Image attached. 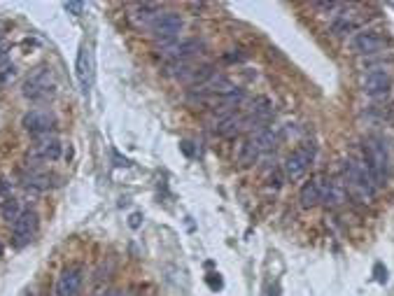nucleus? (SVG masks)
I'll return each instance as SVG.
<instances>
[{"label": "nucleus", "instance_id": "nucleus-1", "mask_svg": "<svg viewBox=\"0 0 394 296\" xmlns=\"http://www.w3.org/2000/svg\"><path fill=\"white\" fill-rule=\"evenodd\" d=\"M340 171H343V182L350 196H355L359 203H371L376 196V185H373L369 171L364 168L362 159L345 157L340 161Z\"/></svg>", "mask_w": 394, "mask_h": 296}, {"label": "nucleus", "instance_id": "nucleus-2", "mask_svg": "<svg viewBox=\"0 0 394 296\" xmlns=\"http://www.w3.org/2000/svg\"><path fill=\"white\" fill-rule=\"evenodd\" d=\"M364 168L369 171L376 189L387 185V171H390V154H387V145L380 136H369L364 140Z\"/></svg>", "mask_w": 394, "mask_h": 296}, {"label": "nucleus", "instance_id": "nucleus-3", "mask_svg": "<svg viewBox=\"0 0 394 296\" xmlns=\"http://www.w3.org/2000/svg\"><path fill=\"white\" fill-rule=\"evenodd\" d=\"M54 75H52V68L49 65H40L31 72L29 77H26L24 82V98L26 100H33V103H45V100L54 98Z\"/></svg>", "mask_w": 394, "mask_h": 296}, {"label": "nucleus", "instance_id": "nucleus-4", "mask_svg": "<svg viewBox=\"0 0 394 296\" xmlns=\"http://www.w3.org/2000/svg\"><path fill=\"white\" fill-rule=\"evenodd\" d=\"M313 159H315V145L313 143H304V145H299L297 150H292V154L285 159V164H283L285 180L304 178L306 171H308L310 164H313Z\"/></svg>", "mask_w": 394, "mask_h": 296}, {"label": "nucleus", "instance_id": "nucleus-5", "mask_svg": "<svg viewBox=\"0 0 394 296\" xmlns=\"http://www.w3.org/2000/svg\"><path fill=\"white\" fill-rule=\"evenodd\" d=\"M22 126H24V131L29 133V136L45 138V136H49V133L56 129V114L52 110L36 107V110H29L22 117Z\"/></svg>", "mask_w": 394, "mask_h": 296}, {"label": "nucleus", "instance_id": "nucleus-6", "mask_svg": "<svg viewBox=\"0 0 394 296\" xmlns=\"http://www.w3.org/2000/svg\"><path fill=\"white\" fill-rule=\"evenodd\" d=\"M93 75H96V63H93V52L89 45H79L77 59H75V77L79 84L84 98H89L91 86H93Z\"/></svg>", "mask_w": 394, "mask_h": 296}, {"label": "nucleus", "instance_id": "nucleus-7", "mask_svg": "<svg viewBox=\"0 0 394 296\" xmlns=\"http://www.w3.org/2000/svg\"><path fill=\"white\" fill-rule=\"evenodd\" d=\"M182 26L184 22L178 12H161V15L157 17V22L150 26V33L159 45H166V42H175Z\"/></svg>", "mask_w": 394, "mask_h": 296}, {"label": "nucleus", "instance_id": "nucleus-8", "mask_svg": "<svg viewBox=\"0 0 394 296\" xmlns=\"http://www.w3.org/2000/svg\"><path fill=\"white\" fill-rule=\"evenodd\" d=\"M359 86H362V93L369 98H385L392 89V77L390 70L385 68H369L362 72L359 77Z\"/></svg>", "mask_w": 394, "mask_h": 296}, {"label": "nucleus", "instance_id": "nucleus-9", "mask_svg": "<svg viewBox=\"0 0 394 296\" xmlns=\"http://www.w3.org/2000/svg\"><path fill=\"white\" fill-rule=\"evenodd\" d=\"M348 47L357 56H373L385 47V36L376 29H362L350 38Z\"/></svg>", "mask_w": 394, "mask_h": 296}, {"label": "nucleus", "instance_id": "nucleus-10", "mask_svg": "<svg viewBox=\"0 0 394 296\" xmlns=\"http://www.w3.org/2000/svg\"><path fill=\"white\" fill-rule=\"evenodd\" d=\"M40 226V217L36 210H24L17 217V221L12 224V245L15 247H24L33 240V235L38 233Z\"/></svg>", "mask_w": 394, "mask_h": 296}, {"label": "nucleus", "instance_id": "nucleus-11", "mask_svg": "<svg viewBox=\"0 0 394 296\" xmlns=\"http://www.w3.org/2000/svg\"><path fill=\"white\" fill-rule=\"evenodd\" d=\"M84 282V268L79 264L65 266L56 278L54 285V296H79V289H82Z\"/></svg>", "mask_w": 394, "mask_h": 296}, {"label": "nucleus", "instance_id": "nucleus-12", "mask_svg": "<svg viewBox=\"0 0 394 296\" xmlns=\"http://www.w3.org/2000/svg\"><path fill=\"white\" fill-rule=\"evenodd\" d=\"M61 157V143H58V138L54 136H45L40 138L36 145L29 150V166H40V164H47V161H56Z\"/></svg>", "mask_w": 394, "mask_h": 296}, {"label": "nucleus", "instance_id": "nucleus-13", "mask_svg": "<svg viewBox=\"0 0 394 296\" xmlns=\"http://www.w3.org/2000/svg\"><path fill=\"white\" fill-rule=\"evenodd\" d=\"M324 187H326V178H324V175H313L308 182L301 187V192H299V201H301V208H315V205L322 203Z\"/></svg>", "mask_w": 394, "mask_h": 296}, {"label": "nucleus", "instance_id": "nucleus-14", "mask_svg": "<svg viewBox=\"0 0 394 296\" xmlns=\"http://www.w3.org/2000/svg\"><path fill=\"white\" fill-rule=\"evenodd\" d=\"M359 24H362V19H359L355 10H340L338 15L333 17L329 31H331V36L343 38V36H348V33H355L359 29Z\"/></svg>", "mask_w": 394, "mask_h": 296}, {"label": "nucleus", "instance_id": "nucleus-15", "mask_svg": "<svg viewBox=\"0 0 394 296\" xmlns=\"http://www.w3.org/2000/svg\"><path fill=\"white\" fill-rule=\"evenodd\" d=\"M345 201H348V189H345L343 178H326L322 203L326 208H338V205H343Z\"/></svg>", "mask_w": 394, "mask_h": 296}, {"label": "nucleus", "instance_id": "nucleus-16", "mask_svg": "<svg viewBox=\"0 0 394 296\" xmlns=\"http://www.w3.org/2000/svg\"><path fill=\"white\" fill-rule=\"evenodd\" d=\"M262 147H259V140L255 138V133L245 140L243 145H240V152H238V164L243 166V168H248L252 164H257L259 157H262Z\"/></svg>", "mask_w": 394, "mask_h": 296}, {"label": "nucleus", "instance_id": "nucleus-17", "mask_svg": "<svg viewBox=\"0 0 394 296\" xmlns=\"http://www.w3.org/2000/svg\"><path fill=\"white\" fill-rule=\"evenodd\" d=\"M161 5H155V3H145V5H138L136 10L131 12V19L136 22L138 26H147L150 29L152 24L157 22V17L161 15Z\"/></svg>", "mask_w": 394, "mask_h": 296}, {"label": "nucleus", "instance_id": "nucleus-18", "mask_svg": "<svg viewBox=\"0 0 394 296\" xmlns=\"http://www.w3.org/2000/svg\"><path fill=\"white\" fill-rule=\"evenodd\" d=\"M243 126H245V119L238 117V114L229 112V114H224V117L217 122L215 133H217V136H222V138H229V136H236V133L243 129Z\"/></svg>", "mask_w": 394, "mask_h": 296}, {"label": "nucleus", "instance_id": "nucleus-19", "mask_svg": "<svg viewBox=\"0 0 394 296\" xmlns=\"http://www.w3.org/2000/svg\"><path fill=\"white\" fill-rule=\"evenodd\" d=\"M273 114V103L271 98L266 96H257L255 100H252V107H250V119L255 124H264L266 119H269Z\"/></svg>", "mask_w": 394, "mask_h": 296}, {"label": "nucleus", "instance_id": "nucleus-20", "mask_svg": "<svg viewBox=\"0 0 394 296\" xmlns=\"http://www.w3.org/2000/svg\"><path fill=\"white\" fill-rule=\"evenodd\" d=\"M24 187L26 189H38V192H45V189H49L52 187V178L47 173H38V171H33L29 173L24 178Z\"/></svg>", "mask_w": 394, "mask_h": 296}, {"label": "nucleus", "instance_id": "nucleus-21", "mask_svg": "<svg viewBox=\"0 0 394 296\" xmlns=\"http://www.w3.org/2000/svg\"><path fill=\"white\" fill-rule=\"evenodd\" d=\"M22 212H24L22 205H19V201L15 196H8L3 201V205H0V217H3L5 221H10V224H15Z\"/></svg>", "mask_w": 394, "mask_h": 296}, {"label": "nucleus", "instance_id": "nucleus-22", "mask_svg": "<svg viewBox=\"0 0 394 296\" xmlns=\"http://www.w3.org/2000/svg\"><path fill=\"white\" fill-rule=\"evenodd\" d=\"M15 77H17V68H15V65H5V68L0 70V89L15 82Z\"/></svg>", "mask_w": 394, "mask_h": 296}, {"label": "nucleus", "instance_id": "nucleus-23", "mask_svg": "<svg viewBox=\"0 0 394 296\" xmlns=\"http://www.w3.org/2000/svg\"><path fill=\"white\" fill-rule=\"evenodd\" d=\"M283 180H285V173L283 171H276L269 178V187H271V189H280V187H283Z\"/></svg>", "mask_w": 394, "mask_h": 296}, {"label": "nucleus", "instance_id": "nucleus-24", "mask_svg": "<svg viewBox=\"0 0 394 296\" xmlns=\"http://www.w3.org/2000/svg\"><path fill=\"white\" fill-rule=\"evenodd\" d=\"M63 10L65 12H70L72 17H79L84 12V3H65L63 5Z\"/></svg>", "mask_w": 394, "mask_h": 296}, {"label": "nucleus", "instance_id": "nucleus-25", "mask_svg": "<svg viewBox=\"0 0 394 296\" xmlns=\"http://www.w3.org/2000/svg\"><path fill=\"white\" fill-rule=\"evenodd\" d=\"M313 8H317V10H322V12H336V10L343 8V5H338V3H315Z\"/></svg>", "mask_w": 394, "mask_h": 296}, {"label": "nucleus", "instance_id": "nucleus-26", "mask_svg": "<svg viewBox=\"0 0 394 296\" xmlns=\"http://www.w3.org/2000/svg\"><path fill=\"white\" fill-rule=\"evenodd\" d=\"M10 192H12V182H10L8 178H0V196L8 198V196H10Z\"/></svg>", "mask_w": 394, "mask_h": 296}, {"label": "nucleus", "instance_id": "nucleus-27", "mask_svg": "<svg viewBox=\"0 0 394 296\" xmlns=\"http://www.w3.org/2000/svg\"><path fill=\"white\" fill-rule=\"evenodd\" d=\"M376 275L378 282H387V268H383V264H376Z\"/></svg>", "mask_w": 394, "mask_h": 296}, {"label": "nucleus", "instance_id": "nucleus-28", "mask_svg": "<svg viewBox=\"0 0 394 296\" xmlns=\"http://www.w3.org/2000/svg\"><path fill=\"white\" fill-rule=\"evenodd\" d=\"M180 147H182V152L187 154V157H194V150H191V143H189V140H184V143H180Z\"/></svg>", "mask_w": 394, "mask_h": 296}, {"label": "nucleus", "instance_id": "nucleus-29", "mask_svg": "<svg viewBox=\"0 0 394 296\" xmlns=\"http://www.w3.org/2000/svg\"><path fill=\"white\" fill-rule=\"evenodd\" d=\"M103 296H126L122 289H110V292H105Z\"/></svg>", "mask_w": 394, "mask_h": 296}, {"label": "nucleus", "instance_id": "nucleus-30", "mask_svg": "<svg viewBox=\"0 0 394 296\" xmlns=\"http://www.w3.org/2000/svg\"><path fill=\"white\" fill-rule=\"evenodd\" d=\"M3 252H5V247H3V243H0V257H3Z\"/></svg>", "mask_w": 394, "mask_h": 296}]
</instances>
